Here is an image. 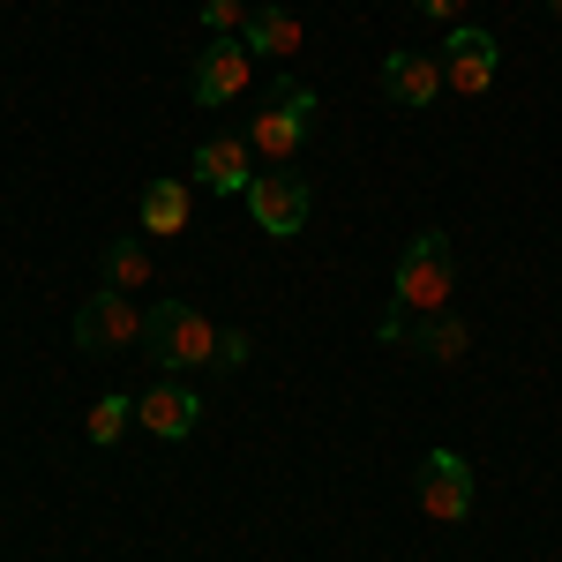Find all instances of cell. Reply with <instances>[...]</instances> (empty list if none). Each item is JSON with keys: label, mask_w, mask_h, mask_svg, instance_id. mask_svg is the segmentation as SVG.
<instances>
[{"label": "cell", "mask_w": 562, "mask_h": 562, "mask_svg": "<svg viewBox=\"0 0 562 562\" xmlns=\"http://www.w3.org/2000/svg\"><path fill=\"white\" fill-rule=\"evenodd\" d=\"M413 495H420V510L435 525H465V510H473V465L458 450H428L420 473H413Z\"/></svg>", "instance_id": "obj_6"}, {"label": "cell", "mask_w": 562, "mask_h": 562, "mask_svg": "<svg viewBox=\"0 0 562 562\" xmlns=\"http://www.w3.org/2000/svg\"><path fill=\"white\" fill-rule=\"evenodd\" d=\"M248 0H203V38H240Z\"/></svg>", "instance_id": "obj_17"}, {"label": "cell", "mask_w": 562, "mask_h": 562, "mask_svg": "<svg viewBox=\"0 0 562 562\" xmlns=\"http://www.w3.org/2000/svg\"><path fill=\"white\" fill-rule=\"evenodd\" d=\"M195 180H203L211 195H248V188H256V150H248V135H211V143L195 150Z\"/></svg>", "instance_id": "obj_10"}, {"label": "cell", "mask_w": 562, "mask_h": 562, "mask_svg": "<svg viewBox=\"0 0 562 562\" xmlns=\"http://www.w3.org/2000/svg\"><path fill=\"white\" fill-rule=\"evenodd\" d=\"M413 8H420V15H428V23H450V31H458V23H465V8H473V0H413Z\"/></svg>", "instance_id": "obj_19"}, {"label": "cell", "mask_w": 562, "mask_h": 562, "mask_svg": "<svg viewBox=\"0 0 562 562\" xmlns=\"http://www.w3.org/2000/svg\"><path fill=\"white\" fill-rule=\"evenodd\" d=\"M248 330H217V368H248Z\"/></svg>", "instance_id": "obj_18"}, {"label": "cell", "mask_w": 562, "mask_h": 562, "mask_svg": "<svg viewBox=\"0 0 562 562\" xmlns=\"http://www.w3.org/2000/svg\"><path fill=\"white\" fill-rule=\"evenodd\" d=\"M397 315H442L450 307V240L442 233H420L405 256H397Z\"/></svg>", "instance_id": "obj_3"}, {"label": "cell", "mask_w": 562, "mask_h": 562, "mask_svg": "<svg viewBox=\"0 0 562 562\" xmlns=\"http://www.w3.org/2000/svg\"><path fill=\"white\" fill-rule=\"evenodd\" d=\"M540 8H548V15H562V0H540Z\"/></svg>", "instance_id": "obj_20"}, {"label": "cell", "mask_w": 562, "mask_h": 562, "mask_svg": "<svg viewBox=\"0 0 562 562\" xmlns=\"http://www.w3.org/2000/svg\"><path fill=\"white\" fill-rule=\"evenodd\" d=\"M240 203L256 211V225L270 233V240H293V233L307 225V203H315V188H307L301 166H262L256 188H248Z\"/></svg>", "instance_id": "obj_5"}, {"label": "cell", "mask_w": 562, "mask_h": 562, "mask_svg": "<svg viewBox=\"0 0 562 562\" xmlns=\"http://www.w3.org/2000/svg\"><path fill=\"white\" fill-rule=\"evenodd\" d=\"M240 45L285 60V53H301V15H293L285 0H262V8H248V23H240Z\"/></svg>", "instance_id": "obj_12"}, {"label": "cell", "mask_w": 562, "mask_h": 562, "mask_svg": "<svg viewBox=\"0 0 562 562\" xmlns=\"http://www.w3.org/2000/svg\"><path fill=\"white\" fill-rule=\"evenodd\" d=\"M143 346L166 368H203V360H217V323H203V307L188 301H158L143 315Z\"/></svg>", "instance_id": "obj_2"}, {"label": "cell", "mask_w": 562, "mask_h": 562, "mask_svg": "<svg viewBox=\"0 0 562 562\" xmlns=\"http://www.w3.org/2000/svg\"><path fill=\"white\" fill-rule=\"evenodd\" d=\"M405 346L413 352H428V360H465V346H473V330L442 307V315H413L405 323Z\"/></svg>", "instance_id": "obj_14"}, {"label": "cell", "mask_w": 562, "mask_h": 562, "mask_svg": "<svg viewBox=\"0 0 562 562\" xmlns=\"http://www.w3.org/2000/svg\"><path fill=\"white\" fill-rule=\"evenodd\" d=\"M495 68H503V38H495V31L458 23V31L442 38V83L458 90V98H480V90L495 83Z\"/></svg>", "instance_id": "obj_8"}, {"label": "cell", "mask_w": 562, "mask_h": 562, "mask_svg": "<svg viewBox=\"0 0 562 562\" xmlns=\"http://www.w3.org/2000/svg\"><path fill=\"white\" fill-rule=\"evenodd\" d=\"M135 420H143V435H158V442H188L195 420H203V397L188 383H158V390L135 397Z\"/></svg>", "instance_id": "obj_9"}, {"label": "cell", "mask_w": 562, "mask_h": 562, "mask_svg": "<svg viewBox=\"0 0 562 562\" xmlns=\"http://www.w3.org/2000/svg\"><path fill=\"white\" fill-rule=\"evenodd\" d=\"M188 217H195V188L188 180H150L143 188V233L173 240V233H188Z\"/></svg>", "instance_id": "obj_13"}, {"label": "cell", "mask_w": 562, "mask_h": 562, "mask_svg": "<svg viewBox=\"0 0 562 562\" xmlns=\"http://www.w3.org/2000/svg\"><path fill=\"white\" fill-rule=\"evenodd\" d=\"M307 135H315V90H307L301 76L270 83L262 105H256V121H248V150L270 158V166H293V158L307 150Z\"/></svg>", "instance_id": "obj_1"}, {"label": "cell", "mask_w": 562, "mask_h": 562, "mask_svg": "<svg viewBox=\"0 0 562 562\" xmlns=\"http://www.w3.org/2000/svg\"><path fill=\"white\" fill-rule=\"evenodd\" d=\"M383 90L397 105H435V98H442V60L397 45V53H383Z\"/></svg>", "instance_id": "obj_11"}, {"label": "cell", "mask_w": 562, "mask_h": 562, "mask_svg": "<svg viewBox=\"0 0 562 562\" xmlns=\"http://www.w3.org/2000/svg\"><path fill=\"white\" fill-rule=\"evenodd\" d=\"M76 346H83L90 360H113V352L143 346V307H135L128 293H113V285H98V293L76 307Z\"/></svg>", "instance_id": "obj_4"}, {"label": "cell", "mask_w": 562, "mask_h": 562, "mask_svg": "<svg viewBox=\"0 0 562 562\" xmlns=\"http://www.w3.org/2000/svg\"><path fill=\"white\" fill-rule=\"evenodd\" d=\"M105 285H113V293L150 285V256H143V240H113V248H105Z\"/></svg>", "instance_id": "obj_16"}, {"label": "cell", "mask_w": 562, "mask_h": 562, "mask_svg": "<svg viewBox=\"0 0 562 562\" xmlns=\"http://www.w3.org/2000/svg\"><path fill=\"white\" fill-rule=\"evenodd\" d=\"M248 76H256V53L240 38H203L195 68H188V90H195V105H233L248 90Z\"/></svg>", "instance_id": "obj_7"}, {"label": "cell", "mask_w": 562, "mask_h": 562, "mask_svg": "<svg viewBox=\"0 0 562 562\" xmlns=\"http://www.w3.org/2000/svg\"><path fill=\"white\" fill-rule=\"evenodd\" d=\"M128 420H135V397H121V390H113V397H98V405L83 413V435L98 442V450H113V442L128 435Z\"/></svg>", "instance_id": "obj_15"}]
</instances>
